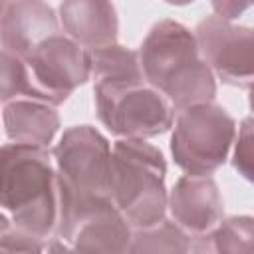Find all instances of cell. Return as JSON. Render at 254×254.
<instances>
[{
    "instance_id": "3",
    "label": "cell",
    "mask_w": 254,
    "mask_h": 254,
    "mask_svg": "<svg viewBox=\"0 0 254 254\" xmlns=\"http://www.w3.org/2000/svg\"><path fill=\"white\" fill-rule=\"evenodd\" d=\"M0 208L10 212L14 230L50 238L58 226V187L48 149L16 143L0 147Z\"/></svg>"
},
{
    "instance_id": "2",
    "label": "cell",
    "mask_w": 254,
    "mask_h": 254,
    "mask_svg": "<svg viewBox=\"0 0 254 254\" xmlns=\"http://www.w3.org/2000/svg\"><path fill=\"white\" fill-rule=\"evenodd\" d=\"M137 56L145 81L171 103L173 111L214 99V73L200 58L194 34L181 22L171 18L157 22Z\"/></svg>"
},
{
    "instance_id": "14",
    "label": "cell",
    "mask_w": 254,
    "mask_h": 254,
    "mask_svg": "<svg viewBox=\"0 0 254 254\" xmlns=\"http://www.w3.org/2000/svg\"><path fill=\"white\" fill-rule=\"evenodd\" d=\"M252 216L220 220L210 232L190 240L189 254H254Z\"/></svg>"
},
{
    "instance_id": "8",
    "label": "cell",
    "mask_w": 254,
    "mask_h": 254,
    "mask_svg": "<svg viewBox=\"0 0 254 254\" xmlns=\"http://www.w3.org/2000/svg\"><path fill=\"white\" fill-rule=\"evenodd\" d=\"M194 40L200 58L224 83L250 89L254 73V32L250 26H238L210 14L196 30Z\"/></svg>"
},
{
    "instance_id": "9",
    "label": "cell",
    "mask_w": 254,
    "mask_h": 254,
    "mask_svg": "<svg viewBox=\"0 0 254 254\" xmlns=\"http://www.w3.org/2000/svg\"><path fill=\"white\" fill-rule=\"evenodd\" d=\"M167 206L173 222L192 238L210 232L224 212L222 196L212 177H181L171 194H167Z\"/></svg>"
},
{
    "instance_id": "13",
    "label": "cell",
    "mask_w": 254,
    "mask_h": 254,
    "mask_svg": "<svg viewBox=\"0 0 254 254\" xmlns=\"http://www.w3.org/2000/svg\"><path fill=\"white\" fill-rule=\"evenodd\" d=\"M2 121L8 139H12L16 145L42 149H46L54 141L60 129V115L56 107L28 97L6 103Z\"/></svg>"
},
{
    "instance_id": "5",
    "label": "cell",
    "mask_w": 254,
    "mask_h": 254,
    "mask_svg": "<svg viewBox=\"0 0 254 254\" xmlns=\"http://www.w3.org/2000/svg\"><path fill=\"white\" fill-rule=\"evenodd\" d=\"M171 153L190 177H210L226 161L236 137V123L216 103H198L177 111Z\"/></svg>"
},
{
    "instance_id": "22",
    "label": "cell",
    "mask_w": 254,
    "mask_h": 254,
    "mask_svg": "<svg viewBox=\"0 0 254 254\" xmlns=\"http://www.w3.org/2000/svg\"><path fill=\"white\" fill-rule=\"evenodd\" d=\"M8 228H10V224H8V218H6V216L0 212V234H4Z\"/></svg>"
},
{
    "instance_id": "18",
    "label": "cell",
    "mask_w": 254,
    "mask_h": 254,
    "mask_svg": "<svg viewBox=\"0 0 254 254\" xmlns=\"http://www.w3.org/2000/svg\"><path fill=\"white\" fill-rule=\"evenodd\" d=\"M232 165L246 181H252V119L250 117H246L238 127Z\"/></svg>"
},
{
    "instance_id": "11",
    "label": "cell",
    "mask_w": 254,
    "mask_h": 254,
    "mask_svg": "<svg viewBox=\"0 0 254 254\" xmlns=\"http://www.w3.org/2000/svg\"><path fill=\"white\" fill-rule=\"evenodd\" d=\"M60 22L69 40L85 50L117 44V12L103 0H67L60 4Z\"/></svg>"
},
{
    "instance_id": "12",
    "label": "cell",
    "mask_w": 254,
    "mask_h": 254,
    "mask_svg": "<svg viewBox=\"0 0 254 254\" xmlns=\"http://www.w3.org/2000/svg\"><path fill=\"white\" fill-rule=\"evenodd\" d=\"M131 232L115 204H107L77 220L62 240L83 254H127Z\"/></svg>"
},
{
    "instance_id": "16",
    "label": "cell",
    "mask_w": 254,
    "mask_h": 254,
    "mask_svg": "<svg viewBox=\"0 0 254 254\" xmlns=\"http://www.w3.org/2000/svg\"><path fill=\"white\" fill-rule=\"evenodd\" d=\"M190 238L173 220L131 232L127 254H189Z\"/></svg>"
},
{
    "instance_id": "1",
    "label": "cell",
    "mask_w": 254,
    "mask_h": 254,
    "mask_svg": "<svg viewBox=\"0 0 254 254\" xmlns=\"http://www.w3.org/2000/svg\"><path fill=\"white\" fill-rule=\"evenodd\" d=\"M60 238L83 216L113 204L111 145L91 125L64 131L54 147Z\"/></svg>"
},
{
    "instance_id": "10",
    "label": "cell",
    "mask_w": 254,
    "mask_h": 254,
    "mask_svg": "<svg viewBox=\"0 0 254 254\" xmlns=\"http://www.w3.org/2000/svg\"><path fill=\"white\" fill-rule=\"evenodd\" d=\"M60 34L58 16L54 8L40 0L6 2L0 18V44L2 50L14 54L22 62L46 38Z\"/></svg>"
},
{
    "instance_id": "15",
    "label": "cell",
    "mask_w": 254,
    "mask_h": 254,
    "mask_svg": "<svg viewBox=\"0 0 254 254\" xmlns=\"http://www.w3.org/2000/svg\"><path fill=\"white\" fill-rule=\"evenodd\" d=\"M89 67L93 83H145L137 52L119 44L89 50Z\"/></svg>"
},
{
    "instance_id": "4",
    "label": "cell",
    "mask_w": 254,
    "mask_h": 254,
    "mask_svg": "<svg viewBox=\"0 0 254 254\" xmlns=\"http://www.w3.org/2000/svg\"><path fill=\"white\" fill-rule=\"evenodd\" d=\"M167 165L163 153L137 139H119L111 147V200L131 230L165 220Z\"/></svg>"
},
{
    "instance_id": "21",
    "label": "cell",
    "mask_w": 254,
    "mask_h": 254,
    "mask_svg": "<svg viewBox=\"0 0 254 254\" xmlns=\"http://www.w3.org/2000/svg\"><path fill=\"white\" fill-rule=\"evenodd\" d=\"M48 254H83V252L71 248L69 244H65V242H62V240H54V242L50 244V248H48Z\"/></svg>"
},
{
    "instance_id": "23",
    "label": "cell",
    "mask_w": 254,
    "mask_h": 254,
    "mask_svg": "<svg viewBox=\"0 0 254 254\" xmlns=\"http://www.w3.org/2000/svg\"><path fill=\"white\" fill-rule=\"evenodd\" d=\"M4 8H6V2H0V18H2V14H4Z\"/></svg>"
},
{
    "instance_id": "7",
    "label": "cell",
    "mask_w": 254,
    "mask_h": 254,
    "mask_svg": "<svg viewBox=\"0 0 254 254\" xmlns=\"http://www.w3.org/2000/svg\"><path fill=\"white\" fill-rule=\"evenodd\" d=\"M30 75L28 99L50 105L64 103L73 89L89 79V50L65 34H54L40 42L24 60Z\"/></svg>"
},
{
    "instance_id": "19",
    "label": "cell",
    "mask_w": 254,
    "mask_h": 254,
    "mask_svg": "<svg viewBox=\"0 0 254 254\" xmlns=\"http://www.w3.org/2000/svg\"><path fill=\"white\" fill-rule=\"evenodd\" d=\"M42 240L32 238L20 230H6L0 234V254H42Z\"/></svg>"
},
{
    "instance_id": "6",
    "label": "cell",
    "mask_w": 254,
    "mask_h": 254,
    "mask_svg": "<svg viewBox=\"0 0 254 254\" xmlns=\"http://www.w3.org/2000/svg\"><path fill=\"white\" fill-rule=\"evenodd\" d=\"M99 121L121 139L145 141L173 127L171 103L151 85L93 83Z\"/></svg>"
},
{
    "instance_id": "17",
    "label": "cell",
    "mask_w": 254,
    "mask_h": 254,
    "mask_svg": "<svg viewBox=\"0 0 254 254\" xmlns=\"http://www.w3.org/2000/svg\"><path fill=\"white\" fill-rule=\"evenodd\" d=\"M30 75L26 64L0 48V103H10L20 95L28 97Z\"/></svg>"
},
{
    "instance_id": "20",
    "label": "cell",
    "mask_w": 254,
    "mask_h": 254,
    "mask_svg": "<svg viewBox=\"0 0 254 254\" xmlns=\"http://www.w3.org/2000/svg\"><path fill=\"white\" fill-rule=\"evenodd\" d=\"M246 8H250V2H244V4H238V2H214L212 4L214 16H220V18H224L228 22L238 18V14L244 12Z\"/></svg>"
}]
</instances>
